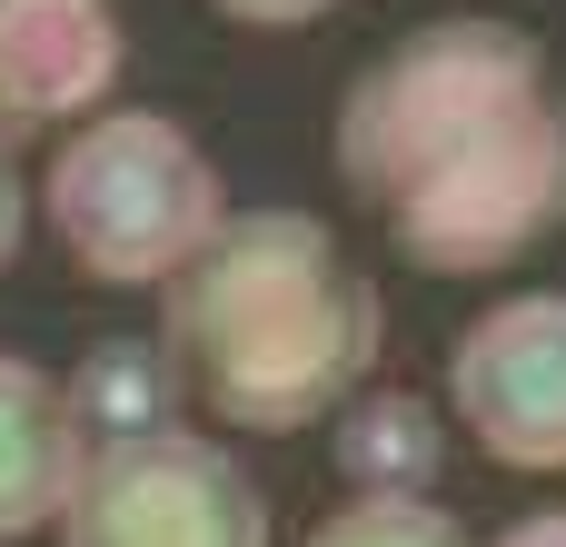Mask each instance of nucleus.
<instances>
[{
	"instance_id": "obj_1",
	"label": "nucleus",
	"mask_w": 566,
	"mask_h": 547,
	"mask_svg": "<svg viewBox=\"0 0 566 547\" xmlns=\"http://www.w3.org/2000/svg\"><path fill=\"white\" fill-rule=\"evenodd\" d=\"M328 169L408 269L497 279L566 229V80L517 20H428L388 40L328 120Z\"/></svg>"
},
{
	"instance_id": "obj_2",
	"label": "nucleus",
	"mask_w": 566,
	"mask_h": 547,
	"mask_svg": "<svg viewBox=\"0 0 566 547\" xmlns=\"http://www.w3.org/2000/svg\"><path fill=\"white\" fill-rule=\"evenodd\" d=\"M388 349L378 279L308 209H239L159 279V359L219 429L298 438L338 419Z\"/></svg>"
},
{
	"instance_id": "obj_3",
	"label": "nucleus",
	"mask_w": 566,
	"mask_h": 547,
	"mask_svg": "<svg viewBox=\"0 0 566 547\" xmlns=\"http://www.w3.org/2000/svg\"><path fill=\"white\" fill-rule=\"evenodd\" d=\"M40 209H50V239L70 249L80 279L159 289L229 219V189H219V169L199 159V140L169 110H90L50 149Z\"/></svg>"
},
{
	"instance_id": "obj_4",
	"label": "nucleus",
	"mask_w": 566,
	"mask_h": 547,
	"mask_svg": "<svg viewBox=\"0 0 566 547\" xmlns=\"http://www.w3.org/2000/svg\"><path fill=\"white\" fill-rule=\"evenodd\" d=\"M60 547H269V498L229 448L169 419L80 458Z\"/></svg>"
},
{
	"instance_id": "obj_5",
	"label": "nucleus",
	"mask_w": 566,
	"mask_h": 547,
	"mask_svg": "<svg viewBox=\"0 0 566 547\" xmlns=\"http://www.w3.org/2000/svg\"><path fill=\"white\" fill-rule=\"evenodd\" d=\"M448 409H458L478 458L557 478L566 468V289H517L458 329Z\"/></svg>"
},
{
	"instance_id": "obj_6",
	"label": "nucleus",
	"mask_w": 566,
	"mask_h": 547,
	"mask_svg": "<svg viewBox=\"0 0 566 547\" xmlns=\"http://www.w3.org/2000/svg\"><path fill=\"white\" fill-rule=\"evenodd\" d=\"M129 30L109 0H0V130H70L119 90Z\"/></svg>"
},
{
	"instance_id": "obj_7",
	"label": "nucleus",
	"mask_w": 566,
	"mask_h": 547,
	"mask_svg": "<svg viewBox=\"0 0 566 547\" xmlns=\"http://www.w3.org/2000/svg\"><path fill=\"white\" fill-rule=\"evenodd\" d=\"M80 458H90V438H80L60 379H40L20 349H0V547L60 528Z\"/></svg>"
},
{
	"instance_id": "obj_8",
	"label": "nucleus",
	"mask_w": 566,
	"mask_h": 547,
	"mask_svg": "<svg viewBox=\"0 0 566 547\" xmlns=\"http://www.w3.org/2000/svg\"><path fill=\"white\" fill-rule=\"evenodd\" d=\"M438 458H448V429L408 389H358L338 409V429H328V468L358 498H428L438 488Z\"/></svg>"
},
{
	"instance_id": "obj_9",
	"label": "nucleus",
	"mask_w": 566,
	"mask_h": 547,
	"mask_svg": "<svg viewBox=\"0 0 566 547\" xmlns=\"http://www.w3.org/2000/svg\"><path fill=\"white\" fill-rule=\"evenodd\" d=\"M60 399H70L80 438L99 448V438L169 429V419H179V369H169L149 339H99V349H80V369L60 379Z\"/></svg>"
},
{
	"instance_id": "obj_10",
	"label": "nucleus",
	"mask_w": 566,
	"mask_h": 547,
	"mask_svg": "<svg viewBox=\"0 0 566 547\" xmlns=\"http://www.w3.org/2000/svg\"><path fill=\"white\" fill-rule=\"evenodd\" d=\"M308 547H478L438 498H348L338 518H318Z\"/></svg>"
},
{
	"instance_id": "obj_11",
	"label": "nucleus",
	"mask_w": 566,
	"mask_h": 547,
	"mask_svg": "<svg viewBox=\"0 0 566 547\" xmlns=\"http://www.w3.org/2000/svg\"><path fill=\"white\" fill-rule=\"evenodd\" d=\"M209 10H229V20H249V30H308V20H328L338 0H209Z\"/></svg>"
},
{
	"instance_id": "obj_12",
	"label": "nucleus",
	"mask_w": 566,
	"mask_h": 547,
	"mask_svg": "<svg viewBox=\"0 0 566 547\" xmlns=\"http://www.w3.org/2000/svg\"><path fill=\"white\" fill-rule=\"evenodd\" d=\"M20 229H30V199H20V159H10V130H0V269L20 259Z\"/></svg>"
},
{
	"instance_id": "obj_13",
	"label": "nucleus",
	"mask_w": 566,
	"mask_h": 547,
	"mask_svg": "<svg viewBox=\"0 0 566 547\" xmlns=\"http://www.w3.org/2000/svg\"><path fill=\"white\" fill-rule=\"evenodd\" d=\"M497 547H566V508H537V518H517Z\"/></svg>"
}]
</instances>
